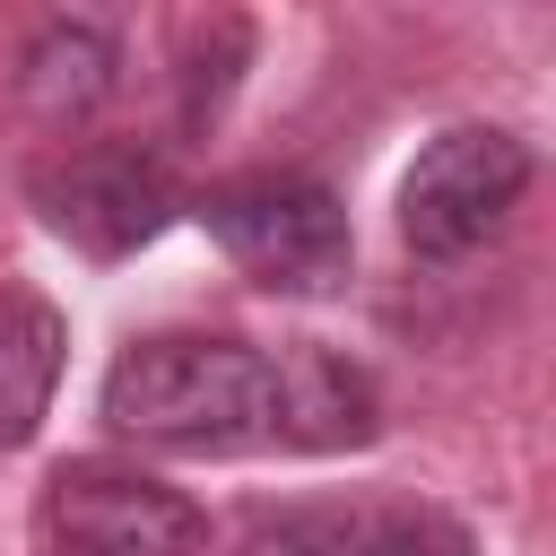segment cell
<instances>
[{"label": "cell", "mask_w": 556, "mask_h": 556, "mask_svg": "<svg viewBox=\"0 0 556 556\" xmlns=\"http://www.w3.org/2000/svg\"><path fill=\"white\" fill-rule=\"evenodd\" d=\"M96 408L148 452H287V356L217 330H156L113 356Z\"/></svg>", "instance_id": "1"}, {"label": "cell", "mask_w": 556, "mask_h": 556, "mask_svg": "<svg viewBox=\"0 0 556 556\" xmlns=\"http://www.w3.org/2000/svg\"><path fill=\"white\" fill-rule=\"evenodd\" d=\"M217 243L226 261L269 287V295H339L348 269H356V226L339 208L330 182L313 174H287V165H261V174H226L208 191L182 200Z\"/></svg>", "instance_id": "2"}, {"label": "cell", "mask_w": 556, "mask_h": 556, "mask_svg": "<svg viewBox=\"0 0 556 556\" xmlns=\"http://www.w3.org/2000/svg\"><path fill=\"white\" fill-rule=\"evenodd\" d=\"M530 139H513L504 122H452L417 148V165L400 174V243L434 269L486 252L513 208L530 200Z\"/></svg>", "instance_id": "3"}, {"label": "cell", "mask_w": 556, "mask_h": 556, "mask_svg": "<svg viewBox=\"0 0 556 556\" xmlns=\"http://www.w3.org/2000/svg\"><path fill=\"white\" fill-rule=\"evenodd\" d=\"M26 200L35 217L87 252V261H130L148 252L174 217H182V182L156 148H130V139H87V148H61L26 174Z\"/></svg>", "instance_id": "4"}, {"label": "cell", "mask_w": 556, "mask_h": 556, "mask_svg": "<svg viewBox=\"0 0 556 556\" xmlns=\"http://www.w3.org/2000/svg\"><path fill=\"white\" fill-rule=\"evenodd\" d=\"M43 556H208V513L122 460H61L35 504Z\"/></svg>", "instance_id": "5"}, {"label": "cell", "mask_w": 556, "mask_h": 556, "mask_svg": "<svg viewBox=\"0 0 556 556\" xmlns=\"http://www.w3.org/2000/svg\"><path fill=\"white\" fill-rule=\"evenodd\" d=\"M235 556H478L469 521L426 495H313L261 504Z\"/></svg>", "instance_id": "6"}, {"label": "cell", "mask_w": 556, "mask_h": 556, "mask_svg": "<svg viewBox=\"0 0 556 556\" xmlns=\"http://www.w3.org/2000/svg\"><path fill=\"white\" fill-rule=\"evenodd\" d=\"M113 96H122V43L96 17H52V26L26 35V52H17V104L43 130H87Z\"/></svg>", "instance_id": "7"}, {"label": "cell", "mask_w": 556, "mask_h": 556, "mask_svg": "<svg viewBox=\"0 0 556 556\" xmlns=\"http://www.w3.org/2000/svg\"><path fill=\"white\" fill-rule=\"evenodd\" d=\"M287 356V452H365L382 434V391L356 356L321 339H278Z\"/></svg>", "instance_id": "8"}, {"label": "cell", "mask_w": 556, "mask_h": 556, "mask_svg": "<svg viewBox=\"0 0 556 556\" xmlns=\"http://www.w3.org/2000/svg\"><path fill=\"white\" fill-rule=\"evenodd\" d=\"M61 356H70V321L35 287H0V452L35 443L52 382H61Z\"/></svg>", "instance_id": "9"}, {"label": "cell", "mask_w": 556, "mask_h": 556, "mask_svg": "<svg viewBox=\"0 0 556 556\" xmlns=\"http://www.w3.org/2000/svg\"><path fill=\"white\" fill-rule=\"evenodd\" d=\"M243 61H252V26H243V17H208V26H191V43H182V70H174V87H182L174 122H182V130H208Z\"/></svg>", "instance_id": "10"}]
</instances>
